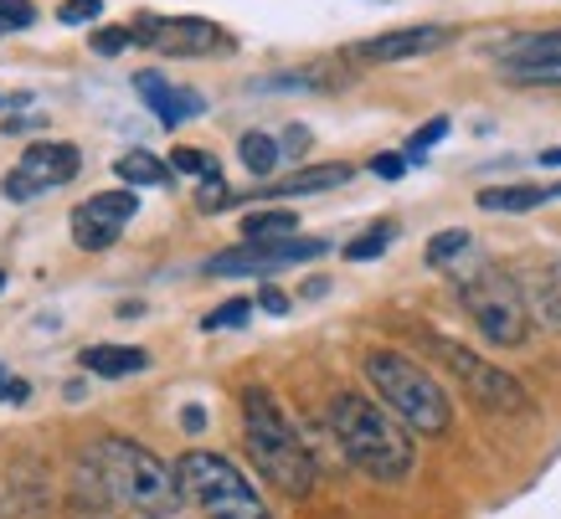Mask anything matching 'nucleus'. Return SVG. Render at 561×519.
Wrapping results in <instances>:
<instances>
[{"mask_svg": "<svg viewBox=\"0 0 561 519\" xmlns=\"http://www.w3.org/2000/svg\"><path fill=\"white\" fill-rule=\"evenodd\" d=\"M139 196L124 185V191H103V196H88L78 211H72V242L83 252H103L119 242V232L135 221Z\"/></svg>", "mask_w": 561, "mask_h": 519, "instance_id": "9b49d317", "label": "nucleus"}, {"mask_svg": "<svg viewBox=\"0 0 561 519\" xmlns=\"http://www.w3.org/2000/svg\"><path fill=\"white\" fill-rule=\"evenodd\" d=\"M175 478H181V499H191L206 519H268L263 494L221 452H186L175 463Z\"/></svg>", "mask_w": 561, "mask_h": 519, "instance_id": "423d86ee", "label": "nucleus"}, {"mask_svg": "<svg viewBox=\"0 0 561 519\" xmlns=\"http://www.w3.org/2000/svg\"><path fill=\"white\" fill-rule=\"evenodd\" d=\"M32 129H42V118H21V114L0 118V135H32Z\"/></svg>", "mask_w": 561, "mask_h": 519, "instance_id": "473e14b6", "label": "nucleus"}, {"mask_svg": "<svg viewBox=\"0 0 561 519\" xmlns=\"http://www.w3.org/2000/svg\"><path fill=\"white\" fill-rule=\"evenodd\" d=\"M221 201H232L227 181H202V196H196V206H202V211H221Z\"/></svg>", "mask_w": 561, "mask_h": 519, "instance_id": "c756f323", "label": "nucleus"}, {"mask_svg": "<svg viewBox=\"0 0 561 519\" xmlns=\"http://www.w3.org/2000/svg\"><path fill=\"white\" fill-rule=\"evenodd\" d=\"M171 170H181V175H196V181H221L217 154L191 150V145H181V150H171Z\"/></svg>", "mask_w": 561, "mask_h": 519, "instance_id": "b1692460", "label": "nucleus"}, {"mask_svg": "<svg viewBox=\"0 0 561 519\" xmlns=\"http://www.w3.org/2000/svg\"><path fill=\"white\" fill-rule=\"evenodd\" d=\"M360 370H366V381L376 385L381 406H387L397 422H408L412 432H427V437L448 432L454 402H448V391L433 381V370H423L402 350H371Z\"/></svg>", "mask_w": 561, "mask_h": 519, "instance_id": "20e7f679", "label": "nucleus"}, {"mask_svg": "<svg viewBox=\"0 0 561 519\" xmlns=\"http://www.w3.org/2000/svg\"><path fill=\"white\" fill-rule=\"evenodd\" d=\"M26 26H36V5H32V0H0V36L26 32Z\"/></svg>", "mask_w": 561, "mask_h": 519, "instance_id": "a878e982", "label": "nucleus"}, {"mask_svg": "<svg viewBox=\"0 0 561 519\" xmlns=\"http://www.w3.org/2000/svg\"><path fill=\"white\" fill-rule=\"evenodd\" d=\"M0 293H5V268H0Z\"/></svg>", "mask_w": 561, "mask_h": 519, "instance_id": "4c0bfd02", "label": "nucleus"}, {"mask_svg": "<svg viewBox=\"0 0 561 519\" xmlns=\"http://www.w3.org/2000/svg\"><path fill=\"white\" fill-rule=\"evenodd\" d=\"M278 150H284V154H305L309 150V129H305V124H289V129H284V139H278Z\"/></svg>", "mask_w": 561, "mask_h": 519, "instance_id": "2f4dec72", "label": "nucleus"}, {"mask_svg": "<svg viewBox=\"0 0 561 519\" xmlns=\"http://www.w3.org/2000/svg\"><path fill=\"white\" fill-rule=\"evenodd\" d=\"M520 278V293H526V309L541 330H561V257H536L515 273Z\"/></svg>", "mask_w": 561, "mask_h": 519, "instance_id": "4468645a", "label": "nucleus"}, {"mask_svg": "<svg viewBox=\"0 0 561 519\" xmlns=\"http://www.w3.org/2000/svg\"><path fill=\"white\" fill-rule=\"evenodd\" d=\"M238 154H242V165L253 170L257 181H268L273 170H278V160H284V150H278V139H268V135H242L238 139Z\"/></svg>", "mask_w": 561, "mask_h": 519, "instance_id": "4be33fe9", "label": "nucleus"}, {"mask_svg": "<svg viewBox=\"0 0 561 519\" xmlns=\"http://www.w3.org/2000/svg\"><path fill=\"white\" fill-rule=\"evenodd\" d=\"M448 26H402V32H381L371 42H356L351 57L360 62H402V57H423V51H438L448 42Z\"/></svg>", "mask_w": 561, "mask_h": 519, "instance_id": "ddd939ff", "label": "nucleus"}, {"mask_svg": "<svg viewBox=\"0 0 561 519\" xmlns=\"http://www.w3.org/2000/svg\"><path fill=\"white\" fill-rule=\"evenodd\" d=\"M32 391H26V381H16V376H5L0 370V402H26Z\"/></svg>", "mask_w": 561, "mask_h": 519, "instance_id": "72a5a7b5", "label": "nucleus"}, {"mask_svg": "<svg viewBox=\"0 0 561 519\" xmlns=\"http://www.w3.org/2000/svg\"><path fill=\"white\" fill-rule=\"evenodd\" d=\"M330 242L320 237H284V242H248V247H232V252H217L206 273L217 278H263V273H278V268H299L309 257H320Z\"/></svg>", "mask_w": 561, "mask_h": 519, "instance_id": "9d476101", "label": "nucleus"}, {"mask_svg": "<svg viewBox=\"0 0 561 519\" xmlns=\"http://www.w3.org/2000/svg\"><path fill=\"white\" fill-rule=\"evenodd\" d=\"M88 463L99 473L103 494L124 509H139V515H165L181 499V478H175L171 463H160L150 448H139L129 437H99L88 448Z\"/></svg>", "mask_w": 561, "mask_h": 519, "instance_id": "7ed1b4c3", "label": "nucleus"}, {"mask_svg": "<svg viewBox=\"0 0 561 519\" xmlns=\"http://www.w3.org/2000/svg\"><path fill=\"white\" fill-rule=\"evenodd\" d=\"M88 47L99 51V57H119L124 47H135V32H129V26H103V32H93Z\"/></svg>", "mask_w": 561, "mask_h": 519, "instance_id": "bb28decb", "label": "nucleus"}, {"mask_svg": "<svg viewBox=\"0 0 561 519\" xmlns=\"http://www.w3.org/2000/svg\"><path fill=\"white\" fill-rule=\"evenodd\" d=\"M427 268H463L469 257H474V237L463 232V227H448V232L427 237Z\"/></svg>", "mask_w": 561, "mask_h": 519, "instance_id": "6ab92c4d", "label": "nucleus"}, {"mask_svg": "<svg viewBox=\"0 0 561 519\" xmlns=\"http://www.w3.org/2000/svg\"><path fill=\"white\" fill-rule=\"evenodd\" d=\"M371 170L381 181H402V175H408V154H376Z\"/></svg>", "mask_w": 561, "mask_h": 519, "instance_id": "7c9ffc66", "label": "nucleus"}, {"mask_svg": "<svg viewBox=\"0 0 561 519\" xmlns=\"http://www.w3.org/2000/svg\"><path fill=\"white\" fill-rule=\"evenodd\" d=\"M443 135H448V118H427L423 129H417V135L408 139V160H423V154L433 150V145H438Z\"/></svg>", "mask_w": 561, "mask_h": 519, "instance_id": "cd10ccee", "label": "nucleus"}, {"mask_svg": "<svg viewBox=\"0 0 561 519\" xmlns=\"http://www.w3.org/2000/svg\"><path fill=\"white\" fill-rule=\"evenodd\" d=\"M500 68L511 83L526 88H557L561 83V32H541V36H511L494 47Z\"/></svg>", "mask_w": 561, "mask_h": 519, "instance_id": "f8f14e48", "label": "nucleus"}, {"mask_svg": "<svg viewBox=\"0 0 561 519\" xmlns=\"http://www.w3.org/2000/svg\"><path fill=\"white\" fill-rule=\"evenodd\" d=\"M114 175L124 185H165L171 181V160H154L150 150H129L114 160Z\"/></svg>", "mask_w": 561, "mask_h": 519, "instance_id": "aec40b11", "label": "nucleus"}, {"mask_svg": "<svg viewBox=\"0 0 561 519\" xmlns=\"http://www.w3.org/2000/svg\"><path fill=\"white\" fill-rule=\"evenodd\" d=\"M78 170H83V154H78V145H57V139H36L32 150L16 160V170L5 175V196L11 201H32V196H47V191H57V185L78 181Z\"/></svg>", "mask_w": 561, "mask_h": 519, "instance_id": "1a4fd4ad", "label": "nucleus"}, {"mask_svg": "<svg viewBox=\"0 0 561 519\" xmlns=\"http://www.w3.org/2000/svg\"><path fill=\"white\" fill-rule=\"evenodd\" d=\"M248 319H253V299H227L221 309H211V314L202 319V330H238Z\"/></svg>", "mask_w": 561, "mask_h": 519, "instance_id": "393cba45", "label": "nucleus"}, {"mask_svg": "<svg viewBox=\"0 0 561 519\" xmlns=\"http://www.w3.org/2000/svg\"><path fill=\"white\" fill-rule=\"evenodd\" d=\"M391 237H397V221H376L371 232H360L356 242L345 247V257H351V263H371V257H381V252H387Z\"/></svg>", "mask_w": 561, "mask_h": 519, "instance_id": "5701e85b", "label": "nucleus"}, {"mask_svg": "<svg viewBox=\"0 0 561 519\" xmlns=\"http://www.w3.org/2000/svg\"><path fill=\"white\" fill-rule=\"evenodd\" d=\"M135 93L145 103L154 108V118L171 129V124H186V118H196L206 108V99L202 93H191V88H175V83H165L160 72H139L135 78Z\"/></svg>", "mask_w": 561, "mask_h": 519, "instance_id": "2eb2a0df", "label": "nucleus"}, {"mask_svg": "<svg viewBox=\"0 0 561 519\" xmlns=\"http://www.w3.org/2000/svg\"><path fill=\"white\" fill-rule=\"evenodd\" d=\"M181 422H186V432H202V427H206V412H202V406H186V417H181Z\"/></svg>", "mask_w": 561, "mask_h": 519, "instance_id": "c9c22d12", "label": "nucleus"}, {"mask_svg": "<svg viewBox=\"0 0 561 519\" xmlns=\"http://www.w3.org/2000/svg\"><path fill=\"white\" fill-rule=\"evenodd\" d=\"M129 32H135L139 47H154L165 57H227L238 47L232 32H221L217 21L202 16H139Z\"/></svg>", "mask_w": 561, "mask_h": 519, "instance_id": "6e6552de", "label": "nucleus"}, {"mask_svg": "<svg viewBox=\"0 0 561 519\" xmlns=\"http://www.w3.org/2000/svg\"><path fill=\"white\" fill-rule=\"evenodd\" d=\"M99 11H103V0H68V5L57 11V21H62V26H83V21H93Z\"/></svg>", "mask_w": 561, "mask_h": 519, "instance_id": "c85d7f7f", "label": "nucleus"}, {"mask_svg": "<svg viewBox=\"0 0 561 519\" xmlns=\"http://www.w3.org/2000/svg\"><path fill=\"white\" fill-rule=\"evenodd\" d=\"M551 196H561V185H490V191H479V206L484 211H536L546 206Z\"/></svg>", "mask_w": 561, "mask_h": 519, "instance_id": "a211bd4d", "label": "nucleus"}, {"mask_svg": "<svg viewBox=\"0 0 561 519\" xmlns=\"http://www.w3.org/2000/svg\"><path fill=\"white\" fill-rule=\"evenodd\" d=\"M423 350L433 355L438 366L454 370V376L463 381V391H469L484 412H494V417H530V412H536L526 385L515 381L511 370L490 366V360L474 355L469 345H454V339H443V335H423Z\"/></svg>", "mask_w": 561, "mask_h": 519, "instance_id": "0eeeda50", "label": "nucleus"}, {"mask_svg": "<svg viewBox=\"0 0 561 519\" xmlns=\"http://www.w3.org/2000/svg\"><path fill=\"white\" fill-rule=\"evenodd\" d=\"M294 232H299V217H294L289 206L242 217V237H248V242H284V237H294Z\"/></svg>", "mask_w": 561, "mask_h": 519, "instance_id": "412c9836", "label": "nucleus"}, {"mask_svg": "<svg viewBox=\"0 0 561 519\" xmlns=\"http://www.w3.org/2000/svg\"><path fill=\"white\" fill-rule=\"evenodd\" d=\"M454 278H459L463 314L474 319L479 335L490 339V345H505V350L526 345L530 309H526V293H520V278H515V273H505L500 263H484L474 252L463 268H454Z\"/></svg>", "mask_w": 561, "mask_h": 519, "instance_id": "39448f33", "label": "nucleus"}, {"mask_svg": "<svg viewBox=\"0 0 561 519\" xmlns=\"http://www.w3.org/2000/svg\"><path fill=\"white\" fill-rule=\"evenodd\" d=\"M541 165H561V150H546V154H541Z\"/></svg>", "mask_w": 561, "mask_h": 519, "instance_id": "e433bc0d", "label": "nucleus"}, {"mask_svg": "<svg viewBox=\"0 0 561 519\" xmlns=\"http://www.w3.org/2000/svg\"><path fill=\"white\" fill-rule=\"evenodd\" d=\"M257 303H263V314H289V299H284L278 288H263V293H257Z\"/></svg>", "mask_w": 561, "mask_h": 519, "instance_id": "f704fd0d", "label": "nucleus"}, {"mask_svg": "<svg viewBox=\"0 0 561 519\" xmlns=\"http://www.w3.org/2000/svg\"><path fill=\"white\" fill-rule=\"evenodd\" d=\"M351 181V165H320V170H294L284 181H268L263 196L278 201V196H314V191H335V185Z\"/></svg>", "mask_w": 561, "mask_h": 519, "instance_id": "f3484780", "label": "nucleus"}, {"mask_svg": "<svg viewBox=\"0 0 561 519\" xmlns=\"http://www.w3.org/2000/svg\"><path fill=\"white\" fill-rule=\"evenodd\" d=\"M242 437H248V452H253L257 473L268 478L278 494H294L305 499L314 488V458L299 442L294 422L284 417V406L273 402L263 385H248L242 391Z\"/></svg>", "mask_w": 561, "mask_h": 519, "instance_id": "f03ea898", "label": "nucleus"}, {"mask_svg": "<svg viewBox=\"0 0 561 519\" xmlns=\"http://www.w3.org/2000/svg\"><path fill=\"white\" fill-rule=\"evenodd\" d=\"M330 432L341 442L345 463L360 469L366 478H376V484H402L412 463H417L412 437L397 427V417L381 412L376 402H366V396H356V391H341L330 402Z\"/></svg>", "mask_w": 561, "mask_h": 519, "instance_id": "f257e3e1", "label": "nucleus"}, {"mask_svg": "<svg viewBox=\"0 0 561 519\" xmlns=\"http://www.w3.org/2000/svg\"><path fill=\"white\" fill-rule=\"evenodd\" d=\"M78 366L103 376V381H124V376L150 370V350H139V345H88V350L78 355Z\"/></svg>", "mask_w": 561, "mask_h": 519, "instance_id": "dca6fc26", "label": "nucleus"}]
</instances>
